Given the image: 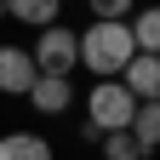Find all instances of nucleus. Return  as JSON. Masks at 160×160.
Instances as JSON below:
<instances>
[{
    "label": "nucleus",
    "mask_w": 160,
    "mask_h": 160,
    "mask_svg": "<svg viewBox=\"0 0 160 160\" xmlns=\"http://www.w3.org/2000/svg\"><path fill=\"white\" fill-rule=\"evenodd\" d=\"M74 103V86L63 74H34V86H29V109H40V114H63Z\"/></svg>",
    "instance_id": "obj_6"
},
{
    "label": "nucleus",
    "mask_w": 160,
    "mask_h": 160,
    "mask_svg": "<svg viewBox=\"0 0 160 160\" xmlns=\"http://www.w3.org/2000/svg\"><path fill=\"white\" fill-rule=\"evenodd\" d=\"M97 149H103V160H149V149L137 143L132 132H103V137H97Z\"/></svg>",
    "instance_id": "obj_11"
},
{
    "label": "nucleus",
    "mask_w": 160,
    "mask_h": 160,
    "mask_svg": "<svg viewBox=\"0 0 160 160\" xmlns=\"http://www.w3.org/2000/svg\"><path fill=\"white\" fill-rule=\"evenodd\" d=\"M143 149H160V97L154 103H137V114H132V126H126Z\"/></svg>",
    "instance_id": "obj_10"
},
{
    "label": "nucleus",
    "mask_w": 160,
    "mask_h": 160,
    "mask_svg": "<svg viewBox=\"0 0 160 160\" xmlns=\"http://www.w3.org/2000/svg\"><path fill=\"white\" fill-rule=\"evenodd\" d=\"M126 29H132V46H137V52L160 57V0H154V6H137V12L126 17Z\"/></svg>",
    "instance_id": "obj_7"
},
{
    "label": "nucleus",
    "mask_w": 160,
    "mask_h": 160,
    "mask_svg": "<svg viewBox=\"0 0 160 160\" xmlns=\"http://www.w3.org/2000/svg\"><path fill=\"white\" fill-rule=\"evenodd\" d=\"M34 57H29V46H0V92L6 97H29V86H34Z\"/></svg>",
    "instance_id": "obj_4"
},
{
    "label": "nucleus",
    "mask_w": 160,
    "mask_h": 160,
    "mask_svg": "<svg viewBox=\"0 0 160 160\" xmlns=\"http://www.w3.org/2000/svg\"><path fill=\"white\" fill-rule=\"evenodd\" d=\"M0 160H52V143L34 132H6L0 137Z\"/></svg>",
    "instance_id": "obj_8"
},
{
    "label": "nucleus",
    "mask_w": 160,
    "mask_h": 160,
    "mask_svg": "<svg viewBox=\"0 0 160 160\" xmlns=\"http://www.w3.org/2000/svg\"><path fill=\"white\" fill-rule=\"evenodd\" d=\"M132 114H137V97L120 86V80H92V92H86V120H92L97 132H126Z\"/></svg>",
    "instance_id": "obj_2"
},
{
    "label": "nucleus",
    "mask_w": 160,
    "mask_h": 160,
    "mask_svg": "<svg viewBox=\"0 0 160 160\" xmlns=\"http://www.w3.org/2000/svg\"><path fill=\"white\" fill-rule=\"evenodd\" d=\"M74 40H80V63L92 69V80H120V69L137 57L126 23H92V29H80Z\"/></svg>",
    "instance_id": "obj_1"
},
{
    "label": "nucleus",
    "mask_w": 160,
    "mask_h": 160,
    "mask_svg": "<svg viewBox=\"0 0 160 160\" xmlns=\"http://www.w3.org/2000/svg\"><path fill=\"white\" fill-rule=\"evenodd\" d=\"M57 12H63V0H6V17H17V23H29V29L57 23Z\"/></svg>",
    "instance_id": "obj_9"
},
{
    "label": "nucleus",
    "mask_w": 160,
    "mask_h": 160,
    "mask_svg": "<svg viewBox=\"0 0 160 160\" xmlns=\"http://www.w3.org/2000/svg\"><path fill=\"white\" fill-rule=\"evenodd\" d=\"M29 57H34V69L40 74H74L80 69V40H74V29H63V23H46L34 34V46H29Z\"/></svg>",
    "instance_id": "obj_3"
},
{
    "label": "nucleus",
    "mask_w": 160,
    "mask_h": 160,
    "mask_svg": "<svg viewBox=\"0 0 160 160\" xmlns=\"http://www.w3.org/2000/svg\"><path fill=\"white\" fill-rule=\"evenodd\" d=\"M0 17H6V0H0Z\"/></svg>",
    "instance_id": "obj_13"
},
{
    "label": "nucleus",
    "mask_w": 160,
    "mask_h": 160,
    "mask_svg": "<svg viewBox=\"0 0 160 160\" xmlns=\"http://www.w3.org/2000/svg\"><path fill=\"white\" fill-rule=\"evenodd\" d=\"M86 6H92V23H126L137 0H86Z\"/></svg>",
    "instance_id": "obj_12"
},
{
    "label": "nucleus",
    "mask_w": 160,
    "mask_h": 160,
    "mask_svg": "<svg viewBox=\"0 0 160 160\" xmlns=\"http://www.w3.org/2000/svg\"><path fill=\"white\" fill-rule=\"evenodd\" d=\"M120 86H126L137 103H154L160 97V57H149V52H137L126 69H120Z\"/></svg>",
    "instance_id": "obj_5"
}]
</instances>
